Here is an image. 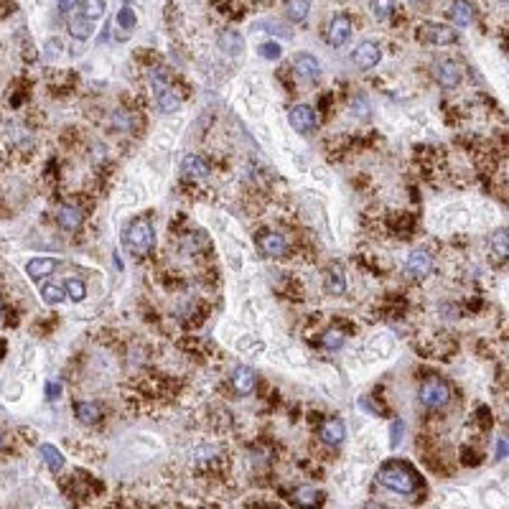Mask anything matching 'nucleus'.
I'll use <instances>...</instances> for the list:
<instances>
[{
    "label": "nucleus",
    "mask_w": 509,
    "mask_h": 509,
    "mask_svg": "<svg viewBox=\"0 0 509 509\" xmlns=\"http://www.w3.org/2000/svg\"><path fill=\"white\" fill-rule=\"evenodd\" d=\"M418 395H420V402H423L425 407H431V410H438V407H443L451 400V390L441 377H428V380L420 385Z\"/></svg>",
    "instance_id": "obj_3"
},
{
    "label": "nucleus",
    "mask_w": 509,
    "mask_h": 509,
    "mask_svg": "<svg viewBox=\"0 0 509 509\" xmlns=\"http://www.w3.org/2000/svg\"><path fill=\"white\" fill-rule=\"evenodd\" d=\"M352 115L354 117H370V105H367V100L364 97H354L352 100Z\"/></svg>",
    "instance_id": "obj_34"
},
{
    "label": "nucleus",
    "mask_w": 509,
    "mask_h": 509,
    "mask_svg": "<svg viewBox=\"0 0 509 509\" xmlns=\"http://www.w3.org/2000/svg\"><path fill=\"white\" fill-rule=\"evenodd\" d=\"M0 446H3V436H0Z\"/></svg>",
    "instance_id": "obj_41"
},
{
    "label": "nucleus",
    "mask_w": 509,
    "mask_h": 509,
    "mask_svg": "<svg viewBox=\"0 0 509 509\" xmlns=\"http://www.w3.org/2000/svg\"><path fill=\"white\" fill-rule=\"evenodd\" d=\"M151 85L158 90H164V87H168V74L164 72V69H153L151 72Z\"/></svg>",
    "instance_id": "obj_35"
},
{
    "label": "nucleus",
    "mask_w": 509,
    "mask_h": 509,
    "mask_svg": "<svg viewBox=\"0 0 509 509\" xmlns=\"http://www.w3.org/2000/svg\"><path fill=\"white\" fill-rule=\"evenodd\" d=\"M451 21H454L459 28H466V26H471L473 21V8L468 6L466 0H454L451 3Z\"/></svg>",
    "instance_id": "obj_18"
},
{
    "label": "nucleus",
    "mask_w": 509,
    "mask_h": 509,
    "mask_svg": "<svg viewBox=\"0 0 509 509\" xmlns=\"http://www.w3.org/2000/svg\"><path fill=\"white\" fill-rule=\"evenodd\" d=\"M125 3H127V0H125Z\"/></svg>",
    "instance_id": "obj_42"
},
{
    "label": "nucleus",
    "mask_w": 509,
    "mask_h": 509,
    "mask_svg": "<svg viewBox=\"0 0 509 509\" xmlns=\"http://www.w3.org/2000/svg\"><path fill=\"white\" fill-rule=\"evenodd\" d=\"M418 38L423 43H433V46H449V43L459 41V31L449 28V26H441V23H425V26H420Z\"/></svg>",
    "instance_id": "obj_4"
},
{
    "label": "nucleus",
    "mask_w": 509,
    "mask_h": 509,
    "mask_svg": "<svg viewBox=\"0 0 509 509\" xmlns=\"http://www.w3.org/2000/svg\"><path fill=\"white\" fill-rule=\"evenodd\" d=\"M56 267H59V262L51 260V257H36V260H31L28 265H26V273L31 275V280H41L54 273Z\"/></svg>",
    "instance_id": "obj_17"
},
{
    "label": "nucleus",
    "mask_w": 509,
    "mask_h": 509,
    "mask_svg": "<svg viewBox=\"0 0 509 509\" xmlns=\"http://www.w3.org/2000/svg\"><path fill=\"white\" fill-rule=\"evenodd\" d=\"M436 82L443 87V90H454V87H459V82H461L459 64H454V61H441V64L436 67Z\"/></svg>",
    "instance_id": "obj_10"
},
{
    "label": "nucleus",
    "mask_w": 509,
    "mask_h": 509,
    "mask_svg": "<svg viewBox=\"0 0 509 509\" xmlns=\"http://www.w3.org/2000/svg\"><path fill=\"white\" fill-rule=\"evenodd\" d=\"M38 451H41V456H43V464H46L51 471H61V468H64V456L59 454V449H56V446H51V443H43Z\"/></svg>",
    "instance_id": "obj_22"
},
{
    "label": "nucleus",
    "mask_w": 509,
    "mask_h": 509,
    "mask_svg": "<svg viewBox=\"0 0 509 509\" xmlns=\"http://www.w3.org/2000/svg\"><path fill=\"white\" fill-rule=\"evenodd\" d=\"M288 122H291V127L296 133H311L316 127V122H318V117H316V109L309 107V105H296V107H291V112H288Z\"/></svg>",
    "instance_id": "obj_6"
},
{
    "label": "nucleus",
    "mask_w": 509,
    "mask_h": 509,
    "mask_svg": "<svg viewBox=\"0 0 509 509\" xmlns=\"http://www.w3.org/2000/svg\"><path fill=\"white\" fill-rule=\"evenodd\" d=\"M405 270L412 278H425V275L433 270V257L425 252V250H415V252H410V257H407Z\"/></svg>",
    "instance_id": "obj_8"
},
{
    "label": "nucleus",
    "mask_w": 509,
    "mask_h": 509,
    "mask_svg": "<svg viewBox=\"0 0 509 509\" xmlns=\"http://www.w3.org/2000/svg\"><path fill=\"white\" fill-rule=\"evenodd\" d=\"M349 36H352V21L346 18V16H333L326 31V41L331 46H344L349 41Z\"/></svg>",
    "instance_id": "obj_7"
},
{
    "label": "nucleus",
    "mask_w": 509,
    "mask_h": 509,
    "mask_svg": "<svg viewBox=\"0 0 509 509\" xmlns=\"http://www.w3.org/2000/svg\"><path fill=\"white\" fill-rule=\"evenodd\" d=\"M46 395H49V400H56V397L61 395V385H59V382H49V385H46Z\"/></svg>",
    "instance_id": "obj_36"
},
{
    "label": "nucleus",
    "mask_w": 509,
    "mask_h": 509,
    "mask_svg": "<svg viewBox=\"0 0 509 509\" xmlns=\"http://www.w3.org/2000/svg\"><path fill=\"white\" fill-rule=\"evenodd\" d=\"M316 502H318L316 489H311V486H301V489H296V504H301V507H314Z\"/></svg>",
    "instance_id": "obj_28"
},
{
    "label": "nucleus",
    "mask_w": 509,
    "mask_h": 509,
    "mask_svg": "<svg viewBox=\"0 0 509 509\" xmlns=\"http://www.w3.org/2000/svg\"><path fill=\"white\" fill-rule=\"evenodd\" d=\"M380 59H382V49H380V43L375 41H362L352 54L354 67L362 69V72H370L372 67H377Z\"/></svg>",
    "instance_id": "obj_5"
},
{
    "label": "nucleus",
    "mask_w": 509,
    "mask_h": 509,
    "mask_svg": "<svg viewBox=\"0 0 509 509\" xmlns=\"http://www.w3.org/2000/svg\"><path fill=\"white\" fill-rule=\"evenodd\" d=\"M69 33H72L74 38H79V41H85V38H90L92 33H95V21L87 18V16L72 18L69 21Z\"/></svg>",
    "instance_id": "obj_21"
},
{
    "label": "nucleus",
    "mask_w": 509,
    "mask_h": 509,
    "mask_svg": "<svg viewBox=\"0 0 509 509\" xmlns=\"http://www.w3.org/2000/svg\"><path fill=\"white\" fill-rule=\"evenodd\" d=\"M293 69H296L298 77L306 79V82H314V79L321 74V64L311 54H298L296 59H293Z\"/></svg>",
    "instance_id": "obj_9"
},
{
    "label": "nucleus",
    "mask_w": 509,
    "mask_h": 509,
    "mask_svg": "<svg viewBox=\"0 0 509 509\" xmlns=\"http://www.w3.org/2000/svg\"><path fill=\"white\" fill-rule=\"evenodd\" d=\"M321 344L326 346V349H339V346L344 344V331H339V328H328V331L321 336Z\"/></svg>",
    "instance_id": "obj_30"
},
{
    "label": "nucleus",
    "mask_w": 509,
    "mask_h": 509,
    "mask_svg": "<svg viewBox=\"0 0 509 509\" xmlns=\"http://www.w3.org/2000/svg\"><path fill=\"white\" fill-rule=\"evenodd\" d=\"M326 293L328 296H344L346 293V278L341 267H331L326 275Z\"/></svg>",
    "instance_id": "obj_20"
},
{
    "label": "nucleus",
    "mask_w": 509,
    "mask_h": 509,
    "mask_svg": "<svg viewBox=\"0 0 509 509\" xmlns=\"http://www.w3.org/2000/svg\"><path fill=\"white\" fill-rule=\"evenodd\" d=\"M219 49L230 56H240L245 51V38L237 31H222L219 33Z\"/></svg>",
    "instance_id": "obj_14"
},
{
    "label": "nucleus",
    "mask_w": 509,
    "mask_h": 509,
    "mask_svg": "<svg viewBox=\"0 0 509 509\" xmlns=\"http://www.w3.org/2000/svg\"><path fill=\"white\" fill-rule=\"evenodd\" d=\"M0 316H3V301H0Z\"/></svg>",
    "instance_id": "obj_39"
},
{
    "label": "nucleus",
    "mask_w": 509,
    "mask_h": 509,
    "mask_svg": "<svg viewBox=\"0 0 509 509\" xmlns=\"http://www.w3.org/2000/svg\"><path fill=\"white\" fill-rule=\"evenodd\" d=\"M74 412H77L79 423H85V425H95L100 420V407L92 405V402H77Z\"/></svg>",
    "instance_id": "obj_23"
},
{
    "label": "nucleus",
    "mask_w": 509,
    "mask_h": 509,
    "mask_svg": "<svg viewBox=\"0 0 509 509\" xmlns=\"http://www.w3.org/2000/svg\"><path fill=\"white\" fill-rule=\"evenodd\" d=\"M232 385H235V390L240 395H250L254 390V385H257V377H254V372L250 370V367H237L235 370V377H232Z\"/></svg>",
    "instance_id": "obj_15"
},
{
    "label": "nucleus",
    "mask_w": 509,
    "mask_h": 509,
    "mask_svg": "<svg viewBox=\"0 0 509 509\" xmlns=\"http://www.w3.org/2000/svg\"><path fill=\"white\" fill-rule=\"evenodd\" d=\"M181 95H178L173 87H164V90H158L156 92V105H158V109L164 112V115H171V112H176L178 107H181Z\"/></svg>",
    "instance_id": "obj_13"
},
{
    "label": "nucleus",
    "mask_w": 509,
    "mask_h": 509,
    "mask_svg": "<svg viewBox=\"0 0 509 509\" xmlns=\"http://www.w3.org/2000/svg\"><path fill=\"white\" fill-rule=\"evenodd\" d=\"M502 3H504V0H502Z\"/></svg>",
    "instance_id": "obj_43"
},
{
    "label": "nucleus",
    "mask_w": 509,
    "mask_h": 509,
    "mask_svg": "<svg viewBox=\"0 0 509 509\" xmlns=\"http://www.w3.org/2000/svg\"><path fill=\"white\" fill-rule=\"evenodd\" d=\"M82 0H59V11L61 13H72Z\"/></svg>",
    "instance_id": "obj_37"
},
{
    "label": "nucleus",
    "mask_w": 509,
    "mask_h": 509,
    "mask_svg": "<svg viewBox=\"0 0 509 509\" xmlns=\"http://www.w3.org/2000/svg\"><path fill=\"white\" fill-rule=\"evenodd\" d=\"M392 8H395V0H372V13H375L377 21L390 18Z\"/></svg>",
    "instance_id": "obj_29"
},
{
    "label": "nucleus",
    "mask_w": 509,
    "mask_h": 509,
    "mask_svg": "<svg viewBox=\"0 0 509 509\" xmlns=\"http://www.w3.org/2000/svg\"><path fill=\"white\" fill-rule=\"evenodd\" d=\"M344 423H341L339 418H328L323 420L321 425V438L323 443H328V446H339L341 441H344Z\"/></svg>",
    "instance_id": "obj_16"
},
{
    "label": "nucleus",
    "mask_w": 509,
    "mask_h": 509,
    "mask_svg": "<svg viewBox=\"0 0 509 509\" xmlns=\"http://www.w3.org/2000/svg\"><path fill=\"white\" fill-rule=\"evenodd\" d=\"M491 247H494V254L507 257V230H499L497 235L491 237Z\"/></svg>",
    "instance_id": "obj_33"
},
{
    "label": "nucleus",
    "mask_w": 509,
    "mask_h": 509,
    "mask_svg": "<svg viewBox=\"0 0 509 509\" xmlns=\"http://www.w3.org/2000/svg\"><path fill=\"white\" fill-rule=\"evenodd\" d=\"M82 212H79L77 206H61L59 209V225H61V230H67V232H77L79 227H82Z\"/></svg>",
    "instance_id": "obj_19"
},
{
    "label": "nucleus",
    "mask_w": 509,
    "mask_h": 509,
    "mask_svg": "<svg viewBox=\"0 0 509 509\" xmlns=\"http://www.w3.org/2000/svg\"><path fill=\"white\" fill-rule=\"evenodd\" d=\"M102 13H105V0H85V3H82V16H87V18L97 21Z\"/></svg>",
    "instance_id": "obj_27"
},
{
    "label": "nucleus",
    "mask_w": 509,
    "mask_h": 509,
    "mask_svg": "<svg viewBox=\"0 0 509 509\" xmlns=\"http://www.w3.org/2000/svg\"><path fill=\"white\" fill-rule=\"evenodd\" d=\"M257 245H260V250L267 254V257H280V254L285 252V237L278 235V232H262L260 237H257Z\"/></svg>",
    "instance_id": "obj_11"
},
{
    "label": "nucleus",
    "mask_w": 509,
    "mask_h": 509,
    "mask_svg": "<svg viewBox=\"0 0 509 509\" xmlns=\"http://www.w3.org/2000/svg\"><path fill=\"white\" fill-rule=\"evenodd\" d=\"M497 456H499V459H504V456H507V443H504V441L497 443Z\"/></svg>",
    "instance_id": "obj_38"
},
{
    "label": "nucleus",
    "mask_w": 509,
    "mask_h": 509,
    "mask_svg": "<svg viewBox=\"0 0 509 509\" xmlns=\"http://www.w3.org/2000/svg\"><path fill=\"white\" fill-rule=\"evenodd\" d=\"M260 56L262 59H267V61H278L280 56H283V49H280V43H275V41H267V43H262L260 49Z\"/></svg>",
    "instance_id": "obj_32"
},
{
    "label": "nucleus",
    "mask_w": 509,
    "mask_h": 509,
    "mask_svg": "<svg viewBox=\"0 0 509 509\" xmlns=\"http://www.w3.org/2000/svg\"><path fill=\"white\" fill-rule=\"evenodd\" d=\"M138 23V18H135V11L133 8H120V11H117V26H120V28H125V31H130L133 28V26Z\"/></svg>",
    "instance_id": "obj_31"
},
{
    "label": "nucleus",
    "mask_w": 509,
    "mask_h": 509,
    "mask_svg": "<svg viewBox=\"0 0 509 509\" xmlns=\"http://www.w3.org/2000/svg\"><path fill=\"white\" fill-rule=\"evenodd\" d=\"M410 3H425V0H410Z\"/></svg>",
    "instance_id": "obj_40"
},
{
    "label": "nucleus",
    "mask_w": 509,
    "mask_h": 509,
    "mask_svg": "<svg viewBox=\"0 0 509 509\" xmlns=\"http://www.w3.org/2000/svg\"><path fill=\"white\" fill-rule=\"evenodd\" d=\"M181 173L186 178H206L209 173H212V168H209V164H206L204 158L196 156V153H191V156L183 158Z\"/></svg>",
    "instance_id": "obj_12"
},
{
    "label": "nucleus",
    "mask_w": 509,
    "mask_h": 509,
    "mask_svg": "<svg viewBox=\"0 0 509 509\" xmlns=\"http://www.w3.org/2000/svg\"><path fill=\"white\" fill-rule=\"evenodd\" d=\"M41 298H43V304L59 306L61 301H67V293H64V288H61V285L46 283V285H41Z\"/></svg>",
    "instance_id": "obj_24"
},
{
    "label": "nucleus",
    "mask_w": 509,
    "mask_h": 509,
    "mask_svg": "<svg viewBox=\"0 0 509 509\" xmlns=\"http://www.w3.org/2000/svg\"><path fill=\"white\" fill-rule=\"evenodd\" d=\"M64 293H67V298H72L74 304H79V301H85L87 296V285L77 278H69L67 285H64Z\"/></svg>",
    "instance_id": "obj_26"
},
{
    "label": "nucleus",
    "mask_w": 509,
    "mask_h": 509,
    "mask_svg": "<svg viewBox=\"0 0 509 509\" xmlns=\"http://www.w3.org/2000/svg\"><path fill=\"white\" fill-rule=\"evenodd\" d=\"M377 479H380L382 486H387L390 491H397V494H412L415 486H418L415 473L407 466H402V464H397V461L385 464L380 468V473H377Z\"/></svg>",
    "instance_id": "obj_1"
},
{
    "label": "nucleus",
    "mask_w": 509,
    "mask_h": 509,
    "mask_svg": "<svg viewBox=\"0 0 509 509\" xmlns=\"http://www.w3.org/2000/svg\"><path fill=\"white\" fill-rule=\"evenodd\" d=\"M285 11L293 21H306L311 11V0H285Z\"/></svg>",
    "instance_id": "obj_25"
},
{
    "label": "nucleus",
    "mask_w": 509,
    "mask_h": 509,
    "mask_svg": "<svg viewBox=\"0 0 509 509\" xmlns=\"http://www.w3.org/2000/svg\"><path fill=\"white\" fill-rule=\"evenodd\" d=\"M153 242H156V235H153V227L148 219H143V217L135 219L133 225L125 230V245L133 250V252L146 254L148 250L153 247Z\"/></svg>",
    "instance_id": "obj_2"
}]
</instances>
